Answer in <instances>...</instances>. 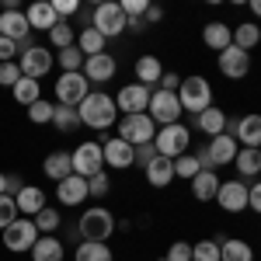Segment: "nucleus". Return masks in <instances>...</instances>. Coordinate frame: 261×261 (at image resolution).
I'll return each instance as SVG.
<instances>
[{"mask_svg": "<svg viewBox=\"0 0 261 261\" xmlns=\"http://www.w3.org/2000/svg\"><path fill=\"white\" fill-rule=\"evenodd\" d=\"M77 112H81V122H84V125H91V129H108L112 122L119 119L115 98H108L105 91H91V94L77 105Z\"/></svg>", "mask_w": 261, "mask_h": 261, "instance_id": "1", "label": "nucleus"}, {"mask_svg": "<svg viewBox=\"0 0 261 261\" xmlns=\"http://www.w3.org/2000/svg\"><path fill=\"white\" fill-rule=\"evenodd\" d=\"M188 143H192V133H188V125H181V122H174V125H161L157 136H153L157 153L167 157V161L185 157V153H188Z\"/></svg>", "mask_w": 261, "mask_h": 261, "instance_id": "2", "label": "nucleus"}, {"mask_svg": "<svg viewBox=\"0 0 261 261\" xmlns=\"http://www.w3.org/2000/svg\"><path fill=\"white\" fill-rule=\"evenodd\" d=\"M112 233H115V216H112L105 205H91V209H84V216H81V237H84V241L105 244Z\"/></svg>", "mask_w": 261, "mask_h": 261, "instance_id": "3", "label": "nucleus"}, {"mask_svg": "<svg viewBox=\"0 0 261 261\" xmlns=\"http://www.w3.org/2000/svg\"><path fill=\"white\" fill-rule=\"evenodd\" d=\"M178 101H181V112H195L202 115L209 105H213V87L205 77H185L178 87Z\"/></svg>", "mask_w": 261, "mask_h": 261, "instance_id": "4", "label": "nucleus"}, {"mask_svg": "<svg viewBox=\"0 0 261 261\" xmlns=\"http://www.w3.org/2000/svg\"><path fill=\"white\" fill-rule=\"evenodd\" d=\"M146 115L153 119V125H174L181 122V101L174 91H150V108Z\"/></svg>", "mask_w": 261, "mask_h": 261, "instance_id": "5", "label": "nucleus"}, {"mask_svg": "<svg viewBox=\"0 0 261 261\" xmlns=\"http://www.w3.org/2000/svg\"><path fill=\"white\" fill-rule=\"evenodd\" d=\"M157 136V125L153 119L143 112V115H122L119 119V140H125L129 146H143V143H153Z\"/></svg>", "mask_w": 261, "mask_h": 261, "instance_id": "6", "label": "nucleus"}, {"mask_svg": "<svg viewBox=\"0 0 261 261\" xmlns=\"http://www.w3.org/2000/svg\"><path fill=\"white\" fill-rule=\"evenodd\" d=\"M70 161H73V174H81V178H94L105 171V153H101V143H81L73 153H70Z\"/></svg>", "mask_w": 261, "mask_h": 261, "instance_id": "7", "label": "nucleus"}, {"mask_svg": "<svg viewBox=\"0 0 261 261\" xmlns=\"http://www.w3.org/2000/svg\"><path fill=\"white\" fill-rule=\"evenodd\" d=\"M39 241V230H35V223L28 220V216H21L14 220L7 230H4V247L7 251H14V254H24V251H32Z\"/></svg>", "mask_w": 261, "mask_h": 261, "instance_id": "8", "label": "nucleus"}, {"mask_svg": "<svg viewBox=\"0 0 261 261\" xmlns=\"http://www.w3.org/2000/svg\"><path fill=\"white\" fill-rule=\"evenodd\" d=\"M91 94V81L81 73H63L60 81H56V101L60 105H70V108H77L84 98Z\"/></svg>", "mask_w": 261, "mask_h": 261, "instance_id": "9", "label": "nucleus"}, {"mask_svg": "<svg viewBox=\"0 0 261 261\" xmlns=\"http://www.w3.org/2000/svg\"><path fill=\"white\" fill-rule=\"evenodd\" d=\"M18 66H21V77H32V81H42L49 70H53V53L45 45H32L18 53Z\"/></svg>", "mask_w": 261, "mask_h": 261, "instance_id": "10", "label": "nucleus"}, {"mask_svg": "<svg viewBox=\"0 0 261 261\" xmlns=\"http://www.w3.org/2000/svg\"><path fill=\"white\" fill-rule=\"evenodd\" d=\"M91 28H98L101 35L108 39V35H122L125 32V14H122L119 4H98L94 7V14H91Z\"/></svg>", "mask_w": 261, "mask_h": 261, "instance_id": "11", "label": "nucleus"}, {"mask_svg": "<svg viewBox=\"0 0 261 261\" xmlns=\"http://www.w3.org/2000/svg\"><path fill=\"white\" fill-rule=\"evenodd\" d=\"M115 108L122 115H143L150 108V87L143 84H125L119 94H115Z\"/></svg>", "mask_w": 261, "mask_h": 261, "instance_id": "12", "label": "nucleus"}, {"mask_svg": "<svg viewBox=\"0 0 261 261\" xmlns=\"http://www.w3.org/2000/svg\"><path fill=\"white\" fill-rule=\"evenodd\" d=\"M247 195H251V185L237 181H220V192H216V202H220L223 213H244L247 209Z\"/></svg>", "mask_w": 261, "mask_h": 261, "instance_id": "13", "label": "nucleus"}, {"mask_svg": "<svg viewBox=\"0 0 261 261\" xmlns=\"http://www.w3.org/2000/svg\"><path fill=\"white\" fill-rule=\"evenodd\" d=\"M247 70H251V53H244L237 45H230V49L220 53V73L223 77L241 81V77H247Z\"/></svg>", "mask_w": 261, "mask_h": 261, "instance_id": "14", "label": "nucleus"}, {"mask_svg": "<svg viewBox=\"0 0 261 261\" xmlns=\"http://www.w3.org/2000/svg\"><path fill=\"white\" fill-rule=\"evenodd\" d=\"M101 153H105V167H115V171H125L136 164V146H129L125 140H108L101 146Z\"/></svg>", "mask_w": 261, "mask_h": 261, "instance_id": "15", "label": "nucleus"}, {"mask_svg": "<svg viewBox=\"0 0 261 261\" xmlns=\"http://www.w3.org/2000/svg\"><path fill=\"white\" fill-rule=\"evenodd\" d=\"M115 70H119V63H115V56H108V53H98V56H87V60H84V77L91 84L112 81Z\"/></svg>", "mask_w": 261, "mask_h": 261, "instance_id": "16", "label": "nucleus"}, {"mask_svg": "<svg viewBox=\"0 0 261 261\" xmlns=\"http://www.w3.org/2000/svg\"><path fill=\"white\" fill-rule=\"evenodd\" d=\"M0 35L11 42H28L32 39V28H28V18H24V11H4L0 14Z\"/></svg>", "mask_w": 261, "mask_h": 261, "instance_id": "17", "label": "nucleus"}, {"mask_svg": "<svg viewBox=\"0 0 261 261\" xmlns=\"http://www.w3.org/2000/svg\"><path fill=\"white\" fill-rule=\"evenodd\" d=\"M56 199H60V205H81L84 199H91L87 195V178H81V174L63 178L56 185Z\"/></svg>", "mask_w": 261, "mask_h": 261, "instance_id": "18", "label": "nucleus"}, {"mask_svg": "<svg viewBox=\"0 0 261 261\" xmlns=\"http://www.w3.org/2000/svg\"><path fill=\"white\" fill-rule=\"evenodd\" d=\"M233 140L237 146H247V150H258L261 146V115H244L233 125Z\"/></svg>", "mask_w": 261, "mask_h": 261, "instance_id": "19", "label": "nucleus"}, {"mask_svg": "<svg viewBox=\"0 0 261 261\" xmlns=\"http://www.w3.org/2000/svg\"><path fill=\"white\" fill-rule=\"evenodd\" d=\"M24 18H28V28H39V32H53L56 28V11H53V0H39V4H32L28 11H24Z\"/></svg>", "mask_w": 261, "mask_h": 261, "instance_id": "20", "label": "nucleus"}, {"mask_svg": "<svg viewBox=\"0 0 261 261\" xmlns=\"http://www.w3.org/2000/svg\"><path fill=\"white\" fill-rule=\"evenodd\" d=\"M14 202H18V213H24L28 220H35L42 209L49 205V202H45V192H42L39 185H24V188H21V195Z\"/></svg>", "mask_w": 261, "mask_h": 261, "instance_id": "21", "label": "nucleus"}, {"mask_svg": "<svg viewBox=\"0 0 261 261\" xmlns=\"http://www.w3.org/2000/svg\"><path fill=\"white\" fill-rule=\"evenodd\" d=\"M205 146H209V157H213V164H216V167H223V164H233L237 150H241V146H237V140H233V136H226V133L213 136Z\"/></svg>", "mask_w": 261, "mask_h": 261, "instance_id": "22", "label": "nucleus"}, {"mask_svg": "<svg viewBox=\"0 0 261 261\" xmlns=\"http://www.w3.org/2000/svg\"><path fill=\"white\" fill-rule=\"evenodd\" d=\"M202 42H205L209 49L223 53V49H230V45H233V28H230V24H223V21H209V24L202 28Z\"/></svg>", "mask_w": 261, "mask_h": 261, "instance_id": "23", "label": "nucleus"}, {"mask_svg": "<svg viewBox=\"0 0 261 261\" xmlns=\"http://www.w3.org/2000/svg\"><path fill=\"white\" fill-rule=\"evenodd\" d=\"M42 174H45L49 181H56V185H60L63 178H70V174H73V161H70V153H63V150L49 153V157L42 161Z\"/></svg>", "mask_w": 261, "mask_h": 261, "instance_id": "24", "label": "nucleus"}, {"mask_svg": "<svg viewBox=\"0 0 261 261\" xmlns=\"http://www.w3.org/2000/svg\"><path fill=\"white\" fill-rule=\"evenodd\" d=\"M146 181H150L153 188H167V185L174 181V161H167V157H153V161L146 164Z\"/></svg>", "mask_w": 261, "mask_h": 261, "instance_id": "25", "label": "nucleus"}, {"mask_svg": "<svg viewBox=\"0 0 261 261\" xmlns=\"http://www.w3.org/2000/svg\"><path fill=\"white\" fill-rule=\"evenodd\" d=\"M216 192H220V178H216V171H199L195 178H192V195L199 202H213L216 199Z\"/></svg>", "mask_w": 261, "mask_h": 261, "instance_id": "26", "label": "nucleus"}, {"mask_svg": "<svg viewBox=\"0 0 261 261\" xmlns=\"http://www.w3.org/2000/svg\"><path fill=\"white\" fill-rule=\"evenodd\" d=\"M220 261H254V251L241 237H223L220 241Z\"/></svg>", "mask_w": 261, "mask_h": 261, "instance_id": "27", "label": "nucleus"}, {"mask_svg": "<svg viewBox=\"0 0 261 261\" xmlns=\"http://www.w3.org/2000/svg\"><path fill=\"white\" fill-rule=\"evenodd\" d=\"M195 125H199L205 136H220L223 129H226V112L216 108V105H209L202 115H195Z\"/></svg>", "mask_w": 261, "mask_h": 261, "instance_id": "28", "label": "nucleus"}, {"mask_svg": "<svg viewBox=\"0 0 261 261\" xmlns=\"http://www.w3.org/2000/svg\"><path fill=\"white\" fill-rule=\"evenodd\" d=\"M161 77H164V66L157 56H140L136 60V84L150 87V84H161Z\"/></svg>", "mask_w": 261, "mask_h": 261, "instance_id": "29", "label": "nucleus"}, {"mask_svg": "<svg viewBox=\"0 0 261 261\" xmlns=\"http://www.w3.org/2000/svg\"><path fill=\"white\" fill-rule=\"evenodd\" d=\"M63 244L60 237H39L35 247H32V261H63Z\"/></svg>", "mask_w": 261, "mask_h": 261, "instance_id": "30", "label": "nucleus"}, {"mask_svg": "<svg viewBox=\"0 0 261 261\" xmlns=\"http://www.w3.org/2000/svg\"><path fill=\"white\" fill-rule=\"evenodd\" d=\"M233 164H237V174H241V178H258V174H261V153H258V150L241 146L237 157H233Z\"/></svg>", "mask_w": 261, "mask_h": 261, "instance_id": "31", "label": "nucleus"}, {"mask_svg": "<svg viewBox=\"0 0 261 261\" xmlns=\"http://www.w3.org/2000/svg\"><path fill=\"white\" fill-rule=\"evenodd\" d=\"M258 42H261V24H254V21H244V24H237V28H233V45H237V49L251 53Z\"/></svg>", "mask_w": 261, "mask_h": 261, "instance_id": "32", "label": "nucleus"}, {"mask_svg": "<svg viewBox=\"0 0 261 261\" xmlns=\"http://www.w3.org/2000/svg\"><path fill=\"white\" fill-rule=\"evenodd\" d=\"M77 49L84 53V60L98 56V53H105V35H101L98 28H81L77 32Z\"/></svg>", "mask_w": 261, "mask_h": 261, "instance_id": "33", "label": "nucleus"}, {"mask_svg": "<svg viewBox=\"0 0 261 261\" xmlns=\"http://www.w3.org/2000/svg\"><path fill=\"white\" fill-rule=\"evenodd\" d=\"M11 91H14V101H18V105H24V108H28V105H35V101L42 98V84L32 81V77H21Z\"/></svg>", "mask_w": 261, "mask_h": 261, "instance_id": "34", "label": "nucleus"}, {"mask_svg": "<svg viewBox=\"0 0 261 261\" xmlns=\"http://www.w3.org/2000/svg\"><path fill=\"white\" fill-rule=\"evenodd\" d=\"M73 261H112V247H108V244L84 241L81 247L73 251Z\"/></svg>", "mask_w": 261, "mask_h": 261, "instance_id": "35", "label": "nucleus"}, {"mask_svg": "<svg viewBox=\"0 0 261 261\" xmlns=\"http://www.w3.org/2000/svg\"><path fill=\"white\" fill-rule=\"evenodd\" d=\"M53 125H56L60 133H73V129L81 125V112L70 108V105H56V112H53Z\"/></svg>", "mask_w": 261, "mask_h": 261, "instance_id": "36", "label": "nucleus"}, {"mask_svg": "<svg viewBox=\"0 0 261 261\" xmlns=\"http://www.w3.org/2000/svg\"><path fill=\"white\" fill-rule=\"evenodd\" d=\"M35 230H39V237H56V230H60V213H56V209H53V205H45V209H42L39 216H35Z\"/></svg>", "mask_w": 261, "mask_h": 261, "instance_id": "37", "label": "nucleus"}, {"mask_svg": "<svg viewBox=\"0 0 261 261\" xmlns=\"http://www.w3.org/2000/svg\"><path fill=\"white\" fill-rule=\"evenodd\" d=\"M49 42L56 45V49H70V45H77V32H73V24L70 21H56V28L49 32Z\"/></svg>", "mask_w": 261, "mask_h": 261, "instance_id": "38", "label": "nucleus"}, {"mask_svg": "<svg viewBox=\"0 0 261 261\" xmlns=\"http://www.w3.org/2000/svg\"><path fill=\"white\" fill-rule=\"evenodd\" d=\"M220 241H223V237L192 244V261H220Z\"/></svg>", "mask_w": 261, "mask_h": 261, "instance_id": "39", "label": "nucleus"}, {"mask_svg": "<svg viewBox=\"0 0 261 261\" xmlns=\"http://www.w3.org/2000/svg\"><path fill=\"white\" fill-rule=\"evenodd\" d=\"M56 60H60L63 73H81V70H84V53L77 49V45H70V49H63V53L56 56Z\"/></svg>", "mask_w": 261, "mask_h": 261, "instance_id": "40", "label": "nucleus"}, {"mask_svg": "<svg viewBox=\"0 0 261 261\" xmlns=\"http://www.w3.org/2000/svg\"><path fill=\"white\" fill-rule=\"evenodd\" d=\"M53 112H56V105H53V101H45V98H39L35 105H28V119L35 122V125L53 122Z\"/></svg>", "mask_w": 261, "mask_h": 261, "instance_id": "41", "label": "nucleus"}, {"mask_svg": "<svg viewBox=\"0 0 261 261\" xmlns=\"http://www.w3.org/2000/svg\"><path fill=\"white\" fill-rule=\"evenodd\" d=\"M199 174V161H195V153H185V157H178L174 161V178H195Z\"/></svg>", "mask_w": 261, "mask_h": 261, "instance_id": "42", "label": "nucleus"}, {"mask_svg": "<svg viewBox=\"0 0 261 261\" xmlns=\"http://www.w3.org/2000/svg\"><path fill=\"white\" fill-rule=\"evenodd\" d=\"M14 220H18V202L11 199V195H0V233H4Z\"/></svg>", "mask_w": 261, "mask_h": 261, "instance_id": "43", "label": "nucleus"}, {"mask_svg": "<svg viewBox=\"0 0 261 261\" xmlns=\"http://www.w3.org/2000/svg\"><path fill=\"white\" fill-rule=\"evenodd\" d=\"M108 188H112V185H108V174H105V171L94 174V178H87V195H91V199H105Z\"/></svg>", "mask_w": 261, "mask_h": 261, "instance_id": "44", "label": "nucleus"}, {"mask_svg": "<svg viewBox=\"0 0 261 261\" xmlns=\"http://www.w3.org/2000/svg\"><path fill=\"white\" fill-rule=\"evenodd\" d=\"M18 81H21L18 60H14V63H0V87H14Z\"/></svg>", "mask_w": 261, "mask_h": 261, "instance_id": "45", "label": "nucleus"}, {"mask_svg": "<svg viewBox=\"0 0 261 261\" xmlns=\"http://www.w3.org/2000/svg\"><path fill=\"white\" fill-rule=\"evenodd\" d=\"M164 261H192V244L188 241H174L171 247H167Z\"/></svg>", "mask_w": 261, "mask_h": 261, "instance_id": "46", "label": "nucleus"}, {"mask_svg": "<svg viewBox=\"0 0 261 261\" xmlns=\"http://www.w3.org/2000/svg\"><path fill=\"white\" fill-rule=\"evenodd\" d=\"M53 11H56L60 21H66V18H73V14H81V4L77 0H53Z\"/></svg>", "mask_w": 261, "mask_h": 261, "instance_id": "47", "label": "nucleus"}, {"mask_svg": "<svg viewBox=\"0 0 261 261\" xmlns=\"http://www.w3.org/2000/svg\"><path fill=\"white\" fill-rule=\"evenodd\" d=\"M119 7H122V14H125V18H143V14H146V7H150V0H122Z\"/></svg>", "mask_w": 261, "mask_h": 261, "instance_id": "48", "label": "nucleus"}, {"mask_svg": "<svg viewBox=\"0 0 261 261\" xmlns=\"http://www.w3.org/2000/svg\"><path fill=\"white\" fill-rule=\"evenodd\" d=\"M153 157H161L153 143H143V146H136V164H140V167H146V164L153 161Z\"/></svg>", "mask_w": 261, "mask_h": 261, "instance_id": "49", "label": "nucleus"}, {"mask_svg": "<svg viewBox=\"0 0 261 261\" xmlns=\"http://www.w3.org/2000/svg\"><path fill=\"white\" fill-rule=\"evenodd\" d=\"M14 56H18V42L0 35V63H14Z\"/></svg>", "mask_w": 261, "mask_h": 261, "instance_id": "50", "label": "nucleus"}, {"mask_svg": "<svg viewBox=\"0 0 261 261\" xmlns=\"http://www.w3.org/2000/svg\"><path fill=\"white\" fill-rule=\"evenodd\" d=\"M195 161H199V171H216V164H213V157H209V146H205V143L195 146Z\"/></svg>", "mask_w": 261, "mask_h": 261, "instance_id": "51", "label": "nucleus"}, {"mask_svg": "<svg viewBox=\"0 0 261 261\" xmlns=\"http://www.w3.org/2000/svg\"><path fill=\"white\" fill-rule=\"evenodd\" d=\"M247 209H254L261 216V181H254L251 185V195H247Z\"/></svg>", "mask_w": 261, "mask_h": 261, "instance_id": "52", "label": "nucleus"}, {"mask_svg": "<svg viewBox=\"0 0 261 261\" xmlns=\"http://www.w3.org/2000/svg\"><path fill=\"white\" fill-rule=\"evenodd\" d=\"M21 188H24V181H21L18 174H7V192H4V195H11V199H18V195H21Z\"/></svg>", "mask_w": 261, "mask_h": 261, "instance_id": "53", "label": "nucleus"}, {"mask_svg": "<svg viewBox=\"0 0 261 261\" xmlns=\"http://www.w3.org/2000/svg\"><path fill=\"white\" fill-rule=\"evenodd\" d=\"M178 87H181L178 73H164V77H161V91H174V94H178Z\"/></svg>", "mask_w": 261, "mask_h": 261, "instance_id": "54", "label": "nucleus"}, {"mask_svg": "<svg viewBox=\"0 0 261 261\" xmlns=\"http://www.w3.org/2000/svg\"><path fill=\"white\" fill-rule=\"evenodd\" d=\"M143 21H146V24H157V21H164V11L157 7V4H150L146 14H143Z\"/></svg>", "mask_w": 261, "mask_h": 261, "instance_id": "55", "label": "nucleus"}, {"mask_svg": "<svg viewBox=\"0 0 261 261\" xmlns=\"http://www.w3.org/2000/svg\"><path fill=\"white\" fill-rule=\"evenodd\" d=\"M125 28H133V32H143V28H146V21H143V18H125Z\"/></svg>", "mask_w": 261, "mask_h": 261, "instance_id": "56", "label": "nucleus"}, {"mask_svg": "<svg viewBox=\"0 0 261 261\" xmlns=\"http://www.w3.org/2000/svg\"><path fill=\"white\" fill-rule=\"evenodd\" d=\"M251 14H258V18H261V0H251Z\"/></svg>", "mask_w": 261, "mask_h": 261, "instance_id": "57", "label": "nucleus"}, {"mask_svg": "<svg viewBox=\"0 0 261 261\" xmlns=\"http://www.w3.org/2000/svg\"><path fill=\"white\" fill-rule=\"evenodd\" d=\"M7 192V174H0V195Z\"/></svg>", "mask_w": 261, "mask_h": 261, "instance_id": "58", "label": "nucleus"}, {"mask_svg": "<svg viewBox=\"0 0 261 261\" xmlns=\"http://www.w3.org/2000/svg\"><path fill=\"white\" fill-rule=\"evenodd\" d=\"M258 153H261V146H258Z\"/></svg>", "mask_w": 261, "mask_h": 261, "instance_id": "59", "label": "nucleus"}]
</instances>
